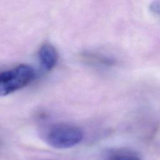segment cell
I'll return each mask as SVG.
<instances>
[{"label": "cell", "instance_id": "5", "mask_svg": "<svg viewBox=\"0 0 160 160\" xmlns=\"http://www.w3.org/2000/svg\"><path fill=\"white\" fill-rule=\"evenodd\" d=\"M150 10L154 13L160 14V0L153 1L150 5Z\"/></svg>", "mask_w": 160, "mask_h": 160}, {"label": "cell", "instance_id": "3", "mask_svg": "<svg viewBox=\"0 0 160 160\" xmlns=\"http://www.w3.org/2000/svg\"><path fill=\"white\" fill-rule=\"evenodd\" d=\"M39 58L43 68L47 71H50L56 64L58 56L54 46L46 44L42 45L39 49Z\"/></svg>", "mask_w": 160, "mask_h": 160}, {"label": "cell", "instance_id": "2", "mask_svg": "<svg viewBox=\"0 0 160 160\" xmlns=\"http://www.w3.org/2000/svg\"><path fill=\"white\" fill-rule=\"evenodd\" d=\"M82 137L83 133L79 128L69 124H58L50 129L47 141L54 148L66 149L77 145Z\"/></svg>", "mask_w": 160, "mask_h": 160}, {"label": "cell", "instance_id": "4", "mask_svg": "<svg viewBox=\"0 0 160 160\" xmlns=\"http://www.w3.org/2000/svg\"><path fill=\"white\" fill-rule=\"evenodd\" d=\"M111 160H140L138 157L134 154L125 153L113 156Z\"/></svg>", "mask_w": 160, "mask_h": 160}, {"label": "cell", "instance_id": "1", "mask_svg": "<svg viewBox=\"0 0 160 160\" xmlns=\"http://www.w3.org/2000/svg\"><path fill=\"white\" fill-rule=\"evenodd\" d=\"M34 74L33 68L26 64L0 72V97L25 87L32 80Z\"/></svg>", "mask_w": 160, "mask_h": 160}]
</instances>
